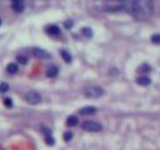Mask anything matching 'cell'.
<instances>
[{"label": "cell", "instance_id": "ffe728a7", "mask_svg": "<svg viewBox=\"0 0 160 150\" xmlns=\"http://www.w3.org/2000/svg\"><path fill=\"white\" fill-rule=\"evenodd\" d=\"M16 60H18V63H20V64H24V65H25V64L28 63L26 58H25V56H23V55H18V56H16Z\"/></svg>", "mask_w": 160, "mask_h": 150}, {"label": "cell", "instance_id": "8fae6325", "mask_svg": "<svg viewBox=\"0 0 160 150\" xmlns=\"http://www.w3.org/2000/svg\"><path fill=\"white\" fill-rule=\"evenodd\" d=\"M6 70H8V73L11 74V75H13V74H16L18 70H19L18 64H16V63H9L8 66H6Z\"/></svg>", "mask_w": 160, "mask_h": 150}, {"label": "cell", "instance_id": "7a4b0ae2", "mask_svg": "<svg viewBox=\"0 0 160 150\" xmlns=\"http://www.w3.org/2000/svg\"><path fill=\"white\" fill-rule=\"evenodd\" d=\"M104 89L100 87H96V85H93V87H88L84 89V95L86 98H100L104 95Z\"/></svg>", "mask_w": 160, "mask_h": 150}, {"label": "cell", "instance_id": "8992f818", "mask_svg": "<svg viewBox=\"0 0 160 150\" xmlns=\"http://www.w3.org/2000/svg\"><path fill=\"white\" fill-rule=\"evenodd\" d=\"M11 9L14 11H16V13H22L25 9V5H24V3L22 1V0H14V1L11 3Z\"/></svg>", "mask_w": 160, "mask_h": 150}, {"label": "cell", "instance_id": "52a82bcc", "mask_svg": "<svg viewBox=\"0 0 160 150\" xmlns=\"http://www.w3.org/2000/svg\"><path fill=\"white\" fill-rule=\"evenodd\" d=\"M46 33L51 37H58V35H60V28L58 25H49L46 26Z\"/></svg>", "mask_w": 160, "mask_h": 150}, {"label": "cell", "instance_id": "603a6c76", "mask_svg": "<svg viewBox=\"0 0 160 150\" xmlns=\"http://www.w3.org/2000/svg\"><path fill=\"white\" fill-rule=\"evenodd\" d=\"M1 23H3V20H1V19H0V25H1Z\"/></svg>", "mask_w": 160, "mask_h": 150}, {"label": "cell", "instance_id": "2e32d148", "mask_svg": "<svg viewBox=\"0 0 160 150\" xmlns=\"http://www.w3.org/2000/svg\"><path fill=\"white\" fill-rule=\"evenodd\" d=\"M3 103H4V105L6 106V108H13V100L10 98H5L3 100Z\"/></svg>", "mask_w": 160, "mask_h": 150}, {"label": "cell", "instance_id": "6da1fadb", "mask_svg": "<svg viewBox=\"0 0 160 150\" xmlns=\"http://www.w3.org/2000/svg\"><path fill=\"white\" fill-rule=\"evenodd\" d=\"M123 11H129L131 15L138 20H144L149 18L153 10H154V5L151 1H145V0H140V1H121Z\"/></svg>", "mask_w": 160, "mask_h": 150}, {"label": "cell", "instance_id": "ac0fdd59", "mask_svg": "<svg viewBox=\"0 0 160 150\" xmlns=\"http://www.w3.org/2000/svg\"><path fill=\"white\" fill-rule=\"evenodd\" d=\"M45 143L48 145H54L55 144V140L53 137H50V135H46V138H45Z\"/></svg>", "mask_w": 160, "mask_h": 150}, {"label": "cell", "instance_id": "e0dca14e", "mask_svg": "<svg viewBox=\"0 0 160 150\" xmlns=\"http://www.w3.org/2000/svg\"><path fill=\"white\" fill-rule=\"evenodd\" d=\"M6 91H9V84L1 83L0 84V93H6Z\"/></svg>", "mask_w": 160, "mask_h": 150}, {"label": "cell", "instance_id": "3957f363", "mask_svg": "<svg viewBox=\"0 0 160 150\" xmlns=\"http://www.w3.org/2000/svg\"><path fill=\"white\" fill-rule=\"evenodd\" d=\"M24 99L26 100V103L33 104V105H36V104L41 103V100H43L41 95L39 94L38 91H35V90H30V91H28L26 94L24 95Z\"/></svg>", "mask_w": 160, "mask_h": 150}, {"label": "cell", "instance_id": "9c48e42d", "mask_svg": "<svg viewBox=\"0 0 160 150\" xmlns=\"http://www.w3.org/2000/svg\"><path fill=\"white\" fill-rule=\"evenodd\" d=\"M79 113L81 115H93V114L96 113V108L95 106H85V108H81Z\"/></svg>", "mask_w": 160, "mask_h": 150}, {"label": "cell", "instance_id": "7c38bea8", "mask_svg": "<svg viewBox=\"0 0 160 150\" xmlns=\"http://www.w3.org/2000/svg\"><path fill=\"white\" fill-rule=\"evenodd\" d=\"M78 123H79L78 118H76V116H74V115L69 116V118L66 119V125H68V126H70V128H73V126H76V125H78Z\"/></svg>", "mask_w": 160, "mask_h": 150}, {"label": "cell", "instance_id": "7402d4cb", "mask_svg": "<svg viewBox=\"0 0 160 150\" xmlns=\"http://www.w3.org/2000/svg\"><path fill=\"white\" fill-rule=\"evenodd\" d=\"M65 25H66V26L69 28V26H73V25H74V23H73V21H70V23H69V21H68V23H66Z\"/></svg>", "mask_w": 160, "mask_h": 150}, {"label": "cell", "instance_id": "5bb4252c", "mask_svg": "<svg viewBox=\"0 0 160 150\" xmlns=\"http://www.w3.org/2000/svg\"><path fill=\"white\" fill-rule=\"evenodd\" d=\"M81 34L84 35L85 38H92L93 37V30L90 28H83L81 29Z\"/></svg>", "mask_w": 160, "mask_h": 150}, {"label": "cell", "instance_id": "30bf717a", "mask_svg": "<svg viewBox=\"0 0 160 150\" xmlns=\"http://www.w3.org/2000/svg\"><path fill=\"white\" fill-rule=\"evenodd\" d=\"M136 83L139 85H141V87H148V85H150L151 80H150V78H148V76H139L136 79Z\"/></svg>", "mask_w": 160, "mask_h": 150}, {"label": "cell", "instance_id": "44dd1931", "mask_svg": "<svg viewBox=\"0 0 160 150\" xmlns=\"http://www.w3.org/2000/svg\"><path fill=\"white\" fill-rule=\"evenodd\" d=\"M73 139V133L71 131H66L65 134H64V140L65 141H70Z\"/></svg>", "mask_w": 160, "mask_h": 150}, {"label": "cell", "instance_id": "5b68a950", "mask_svg": "<svg viewBox=\"0 0 160 150\" xmlns=\"http://www.w3.org/2000/svg\"><path fill=\"white\" fill-rule=\"evenodd\" d=\"M31 54H33V56H35L36 59H50V56H51L46 50L40 49V48H34L31 50Z\"/></svg>", "mask_w": 160, "mask_h": 150}, {"label": "cell", "instance_id": "9a60e30c", "mask_svg": "<svg viewBox=\"0 0 160 150\" xmlns=\"http://www.w3.org/2000/svg\"><path fill=\"white\" fill-rule=\"evenodd\" d=\"M150 70H151V66L148 65V64H143L141 66H139V71H143V73H148Z\"/></svg>", "mask_w": 160, "mask_h": 150}, {"label": "cell", "instance_id": "4fadbf2b", "mask_svg": "<svg viewBox=\"0 0 160 150\" xmlns=\"http://www.w3.org/2000/svg\"><path fill=\"white\" fill-rule=\"evenodd\" d=\"M60 55L63 56V59H64L65 60V63H71V55L70 54H69L68 51H66V50H64V49H63V50H60Z\"/></svg>", "mask_w": 160, "mask_h": 150}, {"label": "cell", "instance_id": "d6986e66", "mask_svg": "<svg viewBox=\"0 0 160 150\" xmlns=\"http://www.w3.org/2000/svg\"><path fill=\"white\" fill-rule=\"evenodd\" d=\"M151 41L154 44H160V34H154L151 37Z\"/></svg>", "mask_w": 160, "mask_h": 150}, {"label": "cell", "instance_id": "ba28073f", "mask_svg": "<svg viewBox=\"0 0 160 150\" xmlns=\"http://www.w3.org/2000/svg\"><path fill=\"white\" fill-rule=\"evenodd\" d=\"M59 74V68L57 65H50L46 70V76L48 78H55Z\"/></svg>", "mask_w": 160, "mask_h": 150}, {"label": "cell", "instance_id": "277c9868", "mask_svg": "<svg viewBox=\"0 0 160 150\" xmlns=\"http://www.w3.org/2000/svg\"><path fill=\"white\" fill-rule=\"evenodd\" d=\"M81 128L86 131H100L103 129L101 124L96 123V121H93V120H88V121H84L81 125Z\"/></svg>", "mask_w": 160, "mask_h": 150}]
</instances>
